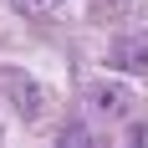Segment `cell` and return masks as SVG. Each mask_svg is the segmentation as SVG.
<instances>
[{
	"label": "cell",
	"instance_id": "cell-1",
	"mask_svg": "<svg viewBox=\"0 0 148 148\" xmlns=\"http://www.w3.org/2000/svg\"><path fill=\"white\" fill-rule=\"evenodd\" d=\"M15 10H26V15H41V10H51V5H61V0H10Z\"/></svg>",
	"mask_w": 148,
	"mask_h": 148
}]
</instances>
